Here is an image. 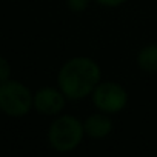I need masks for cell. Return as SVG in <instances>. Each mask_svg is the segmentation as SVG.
Returning <instances> with one entry per match:
<instances>
[{"label": "cell", "mask_w": 157, "mask_h": 157, "mask_svg": "<svg viewBox=\"0 0 157 157\" xmlns=\"http://www.w3.org/2000/svg\"><path fill=\"white\" fill-rule=\"evenodd\" d=\"M100 80L99 65L88 57H75L68 60L57 77L59 88L65 97L78 100L83 99L96 90Z\"/></svg>", "instance_id": "obj_1"}, {"label": "cell", "mask_w": 157, "mask_h": 157, "mask_svg": "<svg viewBox=\"0 0 157 157\" xmlns=\"http://www.w3.org/2000/svg\"><path fill=\"white\" fill-rule=\"evenodd\" d=\"M10 78H11V65L3 56H0V83L10 80Z\"/></svg>", "instance_id": "obj_8"}, {"label": "cell", "mask_w": 157, "mask_h": 157, "mask_svg": "<svg viewBox=\"0 0 157 157\" xmlns=\"http://www.w3.org/2000/svg\"><path fill=\"white\" fill-rule=\"evenodd\" d=\"M137 63L142 71L145 72H155L157 71V45L145 46L137 57Z\"/></svg>", "instance_id": "obj_7"}, {"label": "cell", "mask_w": 157, "mask_h": 157, "mask_svg": "<svg viewBox=\"0 0 157 157\" xmlns=\"http://www.w3.org/2000/svg\"><path fill=\"white\" fill-rule=\"evenodd\" d=\"M65 106V94L56 88H42L34 94V108L43 116H56Z\"/></svg>", "instance_id": "obj_5"}, {"label": "cell", "mask_w": 157, "mask_h": 157, "mask_svg": "<svg viewBox=\"0 0 157 157\" xmlns=\"http://www.w3.org/2000/svg\"><path fill=\"white\" fill-rule=\"evenodd\" d=\"M96 2L100 3V5H103V6H108V8H116V6L125 3L126 0H96Z\"/></svg>", "instance_id": "obj_10"}, {"label": "cell", "mask_w": 157, "mask_h": 157, "mask_svg": "<svg viewBox=\"0 0 157 157\" xmlns=\"http://www.w3.org/2000/svg\"><path fill=\"white\" fill-rule=\"evenodd\" d=\"M128 100L126 91L114 82H105L93 91L94 105L103 113H119L125 108Z\"/></svg>", "instance_id": "obj_4"}, {"label": "cell", "mask_w": 157, "mask_h": 157, "mask_svg": "<svg viewBox=\"0 0 157 157\" xmlns=\"http://www.w3.org/2000/svg\"><path fill=\"white\" fill-rule=\"evenodd\" d=\"M85 134V126L77 117L60 116L48 129V142L59 152H66L80 145Z\"/></svg>", "instance_id": "obj_2"}, {"label": "cell", "mask_w": 157, "mask_h": 157, "mask_svg": "<svg viewBox=\"0 0 157 157\" xmlns=\"http://www.w3.org/2000/svg\"><path fill=\"white\" fill-rule=\"evenodd\" d=\"M83 126H85L86 136H90L93 139H102V137H106L111 132L113 123L103 114H93L85 120Z\"/></svg>", "instance_id": "obj_6"}, {"label": "cell", "mask_w": 157, "mask_h": 157, "mask_svg": "<svg viewBox=\"0 0 157 157\" xmlns=\"http://www.w3.org/2000/svg\"><path fill=\"white\" fill-rule=\"evenodd\" d=\"M34 108V94L19 80L0 83V113L10 117H23Z\"/></svg>", "instance_id": "obj_3"}, {"label": "cell", "mask_w": 157, "mask_h": 157, "mask_svg": "<svg viewBox=\"0 0 157 157\" xmlns=\"http://www.w3.org/2000/svg\"><path fill=\"white\" fill-rule=\"evenodd\" d=\"M90 0H68V6L72 11H83L88 6Z\"/></svg>", "instance_id": "obj_9"}]
</instances>
